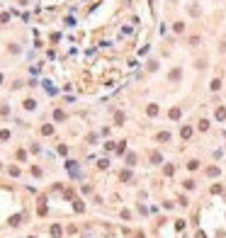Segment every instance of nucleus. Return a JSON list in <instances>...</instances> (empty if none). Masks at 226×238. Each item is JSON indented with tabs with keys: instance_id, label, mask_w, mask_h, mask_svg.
<instances>
[{
	"instance_id": "obj_1",
	"label": "nucleus",
	"mask_w": 226,
	"mask_h": 238,
	"mask_svg": "<svg viewBox=\"0 0 226 238\" xmlns=\"http://www.w3.org/2000/svg\"><path fill=\"white\" fill-rule=\"evenodd\" d=\"M161 160H163V156H161L158 151H153V153H151V163H153V165H158Z\"/></svg>"
},
{
	"instance_id": "obj_2",
	"label": "nucleus",
	"mask_w": 226,
	"mask_h": 238,
	"mask_svg": "<svg viewBox=\"0 0 226 238\" xmlns=\"http://www.w3.org/2000/svg\"><path fill=\"white\" fill-rule=\"evenodd\" d=\"M216 119H219V122L226 119V107H219V109H216Z\"/></svg>"
},
{
	"instance_id": "obj_3",
	"label": "nucleus",
	"mask_w": 226,
	"mask_h": 238,
	"mask_svg": "<svg viewBox=\"0 0 226 238\" xmlns=\"http://www.w3.org/2000/svg\"><path fill=\"white\" fill-rule=\"evenodd\" d=\"M156 139H158V141H170V131H161Z\"/></svg>"
},
{
	"instance_id": "obj_4",
	"label": "nucleus",
	"mask_w": 226,
	"mask_h": 238,
	"mask_svg": "<svg viewBox=\"0 0 226 238\" xmlns=\"http://www.w3.org/2000/svg\"><path fill=\"white\" fill-rule=\"evenodd\" d=\"M180 134H182V139H190V136H192V129H190V126H182Z\"/></svg>"
},
{
	"instance_id": "obj_5",
	"label": "nucleus",
	"mask_w": 226,
	"mask_h": 238,
	"mask_svg": "<svg viewBox=\"0 0 226 238\" xmlns=\"http://www.w3.org/2000/svg\"><path fill=\"white\" fill-rule=\"evenodd\" d=\"M170 119H180V109H178V107L170 109Z\"/></svg>"
},
{
	"instance_id": "obj_6",
	"label": "nucleus",
	"mask_w": 226,
	"mask_h": 238,
	"mask_svg": "<svg viewBox=\"0 0 226 238\" xmlns=\"http://www.w3.org/2000/svg\"><path fill=\"white\" fill-rule=\"evenodd\" d=\"M170 80H180V68H175V70L170 73Z\"/></svg>"
},
{
	"instance_id": "obj_7",
	"label": "nucleus",
	"mask_w": 226,
	"mask_h": 238,
	"mask_svg": "<svg viewBox=\"0 0 226 238\" xmlns=\"http://www.w3.org/2000/svg\"><path fill=\"white\" fill-rule=\"evenodd\" d=\"M114 122H117V124H124V114L117 112V114H114Z\"/></svg>"
},
{
	"instance_id": "obj_8",
	"label": "nucleus",
	"mask_w": 226,
	"mask_h": 238,
	"mask_svg": "<svg viewBox=\"0 0 226 238\" xmlns=\"http://www.w3.org/2000/svg\"><path fill=\"white\" fill-rule=\"evenodd\" d=\"M199 129H202V131H207V129H209V122L202 119V122H199Z\"/></svg>"
},
{
	"instance_id": "obj_9",
	"label": "nucleus",
	"mask_w": 226,
	"mask_h": 238,
	"mask_svg": "<svg viewBox=\"0 0 226 238\" xmlns=\"http://www.w3.org/2000/svg\"><path fill=\"white\" fill-rule=\"evenodd\" d=\"M126 163H129V165H134V163H136V156L129 153V156H126Z\"/></svg>"
},
{
	"instance_id": "obj_10",
	"label": "nucleus",
	"mask_w": 226,
	"mask_h": 238,
	"mask_svg": "<svg viewBox=\"0 0 226 238\" xmlns=\"http://www.w3.org/2000/svg\"><path fill=\"white\" fill-rule=\"evenodd\" d=\"M207 175H212V177H216V175H219V168H209V170H207Z\"/></svg>"
},
{
	"instance_id": "obj_11",
	"label": "nucleus",
	"mask_w": 226,
	"mask_h": 238,
	"mask_svg": "<svg viewBox=\"0 0 226 238\" xmlns=\"http://www.w3.org/2000/svg\"><path fill=\"white\" fill-rule=\"evenodd\" d=\"M219 87H221V80H212V90H214V93H216Z\"/></svg>"
},
{
	"instance_id": "obj_12",
	"label": "nucleus",
	"mask_w": 226,
	"mask_h": 238,
	"mask_svg": "<svg viewBox=\"0 0 226 238\" xmlns=\"http://www.w3.org/2000/svg\"><path fill=\"white\" fill-rule=\"evenodd\" d=\"M119 177H122V180H131V173H129V170H122V175H119Z\"/></svg>"
},
{
	"instance_id": "obj_13",
	"label": "nucleus",
	"mask_w": 226,
	"mask_h": 238,
	"mask_svg": "<svg viewBox=\"0 0 226 238\" xmlns=\"http://www.w3.org/2000/svg\"><path fill=\"white\" fill-rule=\"evenodd\" d=\"M51 233H54V238H59V236H61V228H59V226H54V228H51Z\"/></svg>"
},
{
	"instance_id": "obj_14",
	"label": "nucleus",
	"mask_w": 226,
	"mask_h": 238,
	"mask_svg": "<svg viewBox=\"0 0 226 238\" xmlns=\"http://www.w3.org/2000/svg\"><path fill=\"white\" fill-rule=\"evenodd\" d=\"M173 29H175V32H182V29H185V24H182V22H175V27H173Z\"/></svg>"
},
{
	"instance_id": "obj_15",
	"label": "nucleus",
	"mask_w": 226,
	"mask_h": 238,
	"mask_svg": "<svg viewBox=\"0 0 226 238\" xmlns=\"http://www.w3.org/2000/svg\"><path fill=\"white\" fill-rule=\"evenodd\" d=\"M34 105H36L34 100H27V102H25V107H27V109H34Z\"/></svg>"
},
{
	"instance_id": "obj_16",
	"label": "nucleus",
	"mask_w": 226,
	"mask_h": 238,
	"mask_svg": "<svg viewBox=\"0 0 226 238\" xmlns=\"http://www.w3.org/2000/svg\"><path fill=\"white\" fill-rule=\"evenodd\" d=\"M197 238H207V236H204V231H197Z\"/></svg>"
},
{
	"instance_id": "obj_17",
	"label": "nucleus",
	"mask_w": 226,
	"mask_h": 238,
	"mask_svg": "<svg viewBox=\"0 0 226 238\" xmlns=\"http://www.w3.org/2000/svg\"><path fill=\"white\" fill-rule=\"evenodd\" d=\"M0 83H3V76H0Z\"/></svg>"
},
{
	"instance_id": "obj_18",
	"label": "nucleus",
	"mask_w": 226,
	"mask_h": 238,
	"mask_svg": "<svg viewBox=\"0 0 226 238\" xmlns=\"http://www.w3.org/2000/svg\"><path fill=\"white\" fill-rule=\"evenodd\" d=\"M136 238H143V236H136Z\"/></svg>"
}]
</instances>
